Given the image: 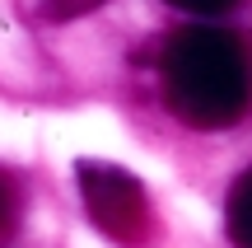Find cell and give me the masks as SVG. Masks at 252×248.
I'll return each mask as SVG.
<instances>
[{"label":"cell","mask_w":252,"mask_h":248,"mask_svg":"<svg viewBox=\"0 0 252 248\" xmlns=\"http://www.w3.org/2000/svg\"><path fill=\"white\" fill-rule=\"evenodd\" d=\"M163 99L196 131L234 127L252 103V56L243 37L215 24L178 28L163 47Z\"/></svg>","instance_id":"1"},{"label":"cell","mask_w":252,"mask_h":248,"mask_svg":"<svg viewBox=\"0 0 252 248\" xmlns=\"http://www.w3.org/2000/svg\"><path fill=\"white\" fill-rule=\"evenodd\" d=\"M75 178H80V197H84L89 220L108 239H122V244L150 239V197H145V183L131 169L108 164V159H80Z\"/></svg>","instance_id":"2"},{"label":"cell","mask_w":252,"mask_h":248,"mask_svg":"<svg viewBox=\"0 0 252 248\" xmlns=\"http://www.w3.org/2000/svg\"><path fill=\"white\" fill-rule=\"evenodd\" d=\"M224 220H229V239H234V248H252V169L234 183Z\"/></svg>","instance_id":"3"},{"label":"cell","mask_w":252,"mask_h":248,"mask_svg":"<svg viewBox=\"0 0 252 248\" xmlns=\"http://www.w3.org/2000/svg\"><path fill=\"white\" fill-rule=\"evenodd\" d=\"M19 215H24V192H19V183L0 169V234H14Z\"/></svg>","instance_id":"4"},{"label":"cell","mask_w":252,"mask_h":248,"mask_svg":"<svg viewBox=\"0 0 252 248\" xmlns=\"http://www.w3.org/2000/svg\"><path fill=\"white\" fill-rule=\"evenodd\" d=\"M103 0H42V19H52V24H65V19H80L89 14V9H98Z\"/></svg>","instance_id":"5"},{"label":"cell","mask_w":252,"mask_h":248,"mask_svg":"<svg viewBox=\"0 0 252 248\" xmlns=\"http://www.w3.org/2000/svg\"><path fill=\"white\" fill-rule=\"evenodd\" d=\"M168 5H178V9H191V14H220V9L238 5V0H168Z\"/></svg>","instance_id":"6"}]
</instances>
